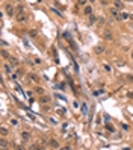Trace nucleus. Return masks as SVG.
Returning <instances> with one entry per match:
<instances>
[{"label":"nucleus","instance_id":"1","mask_svg":"<svg viewBox=\"0 0 133 150\" xmlns=\"http://www.w3.org/2000/svg\"><path fill=\"white\" fill-rule=\"evenodd\" d=\"M17 21L18 23H26L27 21V15L24 12H17Z\"/></svg>","mask_w":133,"mask_h":150},{"label":"nucleus","instance_id":"2","mask_svg":"<svg viewBox=\"0 0 133 150\" xmlns=\"http://www.w3.org/2000/svg\"><path fill=\"white\" fill-rule=\"evenodd\" d=\"M5 9H6V14H8L9 17H14V15H15V12H17L15 9H14V6H11V5H6Z\"/></svg>","mask_w":133,"mask_h":150},{"label":"nucleus","instance_id":"3","mask_svg":"<svg viewBox=\"0 0 133 150\" xmlns=\"http://www.w3.org/2000/svg\"><path fill=\"white\" fill-rule=\"evenodd\" d=\"M39 102L42 105H45V103H50V96H45V94H41V97H39Z\"/></svg>","mask_w":133,"mask_h":150},{"label":"nucleus","instance_id":"4","mask_svg":"<svg viewBox=\"0 0 133 150\" xmlns=\"http://www.w3.org/2000/svg\"><path fill=\"white\" fill-rule=\"evenodd\" d=\"M103 38H104V40H107V41H111L112 38H113V35H112V32H111V30H104Z\"/></svg>","mask_w":133,"mask_h":150},{"label":"nucleus","instance_id":"5","mask_svg":"<svg viewBox=\"0 0 133 150\" xmlns=\"http://www.w3.org/2000/svg\"><path fill=\"white\" fill-rule=\"evenodd\" d=\"M88 17H89V23L88 24H95V23L98 21V17H95L94 14H91V15H88Z\"/></svg>","mask_w":133,"mask_h":150},{"label":"nucleus","instance_id":"6","mask_svg":"<svg viewBox=\"0 0 133 150\" xmlns=\"http://www.w3.org/2000/svg\"><path fill=\"white\" fill-rule=\"evenodd\" d=\"M49 146H50L51 149H59V143L56 141V139H50V141H49Z\"/></svg>","mask_w":133,"mask_h":150},{"label":"nucleus","instance_id":"7","mask_svg":"<svg viewBox=\"0 0 133 150\" xmlns=\"http://www.w3.org/2000/svg\"><path fill=\"white\" fill-rule=\"evenodd\" d=\"M83 14H85V15H91V14H92V6H88V5H86V6L83 8Z\"/></svg>","mask_w":133,"mask_h":150},{"label":"nucleus","instance_id":"8","mask_svg":"<svg viewBox=\"0 0 133 150\" xmlns=\"http://www.w3.org/2000/svg\"><path fill=\"white\" fill-rule=\"evenodd\" d=\"M9 64H11L12 67H18L20 62H18V59H15V58H9Z\"/></svg>","mask_w":133,"mask_h":150},{"label":"nucleus","instance_id":"9","mask_svg":"<svg viewBox=\"0 0 133 150\" xmlns=\"http://www.w3.org/2000/svg\"><path fill=\"white\" fill-rule=\"evenodd\" d=\"M3 71H5V73H8V74H11V71H12V65L5 64V65H3Z\"/></svg>","mask_w":133,"mask_h":150},{"label":"nucleus","instance_id":"10","mask_svg":"<svg viewBox=\"0 0 133 150\" xmlns=\"http://www.w3.org/2000/svg\"><path fill=\"white\" fill-rule=\"evenodd\" d=\"M113 5H115V8H118V9H122V8H124V3H122L121 0H115V2H113Z\"/></svg>","mask_w":133,"mask_h":150},{"label":"nucleus","instance_id":"11","mask_svg":"<svg viewBox=\"0 0 133 150\" xmlns=\"http://www.w3.org/2000/svg\"><path fill=\"white\" fill-rule=\"evenodd\" d=\"M21 138H23V141H27V139H30V133L29 132H21Z\"/></svg>","mask_w":133,"mask_h":150},{"label":"nucleus","instance_id":"12","mask_svg":"<svg viewBox=\"0 0 133 150\" xmlns=\"http://www.w3.org/2000/svg\"><path fill=\"white\" fill-rule=\"evenodd\" d=\"M29 77H30V80H32V82H39V77H38L35 73H30Z\"/></svg>","mask_w":133,"mask_h":150},{"label":"nucleus","instance_id":"13","mask_svg":"<svg viewBox=\"0 0 133 150\" xmlns=\"http://www.w3.org/2000/svg\"><path fill=\"white\" fill-rule=\"evenodd\" d=\"M104 52V47L103 46H97L95 47V53H97V55H100V53H103Z\"/></svg>","mask_w":133,"mask_h":150},{"label":"nucleus","instance_id":"14","mask_svg":"<svg viewBox=\"0 0 133 150\" xmlns=\"http://www.w3.org/2000/svg\"><path fill=\"white\" fill-rule=\"evenodd\" d=\"M0 133H2V137H6V135H8V129L5 127V126H2V129H0Z\"/></svg>","mask_w":133,"mask_h":150},{"label":"nucleus","instance_id":"15","mask_svg":"<svg viewBox=\"0 0 133 150\" xmlns=\"http://www.w3.org/2000/svg\"><path fill=\"white\" fill-rule=\"evenodd\" d=\"M35 93H38V94H45L44 90H42L41 86H35Z\"/></svg>","mask_w":133,"mask_h":150},{"label":"nucleus","instance_id":"16","mask_svg":"<svg viewBox=\"0 0 133 150\" xmlns=\"http://www.w3.org/2000/svg\"><path fill=\"white\" fill-rule=\"evenodd\" d=\"M0 147H2V149H6V147H8L6 139H2V141H0Z\"/></svg>","mask_w":133,"mask_h":150},{"label":"nucleus","instance_id":"17","mask_svg":"<svg viewBox=\"0 0 133 150\" xmlns=\"http://www.w3.org/2000/svg\"><path fill=\"white\" fill-rule=\"evenodd\" d=\"M88 2H89V0H77V3L80 5V6H86Z\"/></svg>","mask_w":133,"mask_h":150},{"label":"nucleus","instance_id":"18","mask_svg":"<svg viewBox=\"0 0 133 150\" xmlns=\"http://www.w3.org/2000/svg\"><path fill=\"white\" fill-rule=\"evenodd\" d=\"M2 56H3V58H6V59H9V58H11V56L8 55V52H6V50H2Z\"/></svg>","mask_w":133,"mask_h":150},{"label":"nucleus","instance_id":"19","mask_svg":"<svg viewBox=\"0 0 133 150\" xmlns=\"http://www.w3.org/2000/svg\"><path fill=\"white\" fill-rule=\"evenodd\" d=\"M121 17H122V20H127V18H130V15H129L127 12H122V14H121Z\"/></svg>","mask_w":133,"mask_h":150},{"label":"nucleus","instance_id":"20","mask_svg":"<svg viewBox=\"0 0 133 150\" xmlns=\"http://www.w3.org/2000/svg\"><path fill=\"white\" fill-rule=\"evenodd\" d=\"M104 21H106V20H104L103 17H98V24H104Z\"/></svg>","mask_w":133,"mask_h":150},{"label":"nucleus","instance_id":"21","mask_svg":"<svg viewBox=\"0 0 133 150\" xmlns=\"http://www.w3.org/2000/svg\"><path fill=\"white\" fill-rule=\"evenodd\" d=\"M82 112H83V114H86V112H88V109H86V105H85V103L82 105Z\"/></svg>","mask_w":133,"mask_h":150},{"label":"nucleus","instance_id":"22","mask_svg":"<svg viewBox=\"0 0 133 150\" xmlns=\"http://www.w3.org/2000/svg\"><path fill=\"white\" fill-rule=\"evenodd\" d=\"M106 127L111 130V132H115V129H113V126H111V124H106Z\"/></svg>","mask_w":133,"mask_h":150},{"label":"nucleus","instance_id":"23","mask_svg":"<svg viewBox=\"0 0 133 150\" xmlns=\"http://www.w3.org/2000/svg\"><path fill=\"white\" fill-rule=\"evenodd\" d=\"M17 12H24V8H23V6H21V5H20V6H18V8H17Z\"/></svg>","mask_w":133,"mask_h":150},{"label":"nucleus","instance_id":"24","mask_svg":"<svg viewBox=\"0 0 133 150\" xmlns=\"http://www.w3.org/2000/svg\"><path fill=\"white\" fill-rule=\"evenodd\" d=\"M103 67H104V70H106V71H111V65H107V64H104Z\"/></svg>","mask_w":133,"mask_h":150},{"label":"nucleus","instance_id":"25","mask_svg":"<svg viewBox=\"0 0 133 150\" xmlns=\"http://www.w3.org/2000/svg\"><path fill=\"white\" fill-rule=\"evenodd\" d=\"M127 97H129V99H133V91H129V93H127Z\"/></svg>","mask_w":133,"mask_h":150},{"label":"nucleus","instance_id":"26","mask_svg":"<svg viewBox=\"0 0 133 150\" xmlns=\"http://www.w3.org/2000/svg\"><path fill=\"white\" fill-rule=\"evenodd\" d=\"M30 36L35 38V36H36V30H30Z\"/></svg>","mask_w":133,"mask_h":150},{"label":"nucleus","instance_id":"27","mask_svg":"<svg viewBox=\"0 0 133 150\" xmlns=\"http://www.w3.org/2000/svg\"><path fill=\"white\" fill-rule=\"evenodd\" d=\"M51 11H53V12H55V14H58V15H62V14H61V12H59V11H58V9H51Z\"/></svg>","mask_w":133,"mask_h":150},{"label":"nucleus","instance_id":"28","mask_svg":"<svg viewBox=\"0 0 133 150\" xmlns=\"http://www.w3.org/2000/svg\"><path fill=\"white\" fill-rule=\"evenodd\" d=\"M127 79H129V80H132V82H133V76H129V77H127Z\"/></svg>","mask_w":133,"mask_h":150},{"label":"nucleus","instance_id":"29","mask_svg":"<svg viewBox=\"0 0 133 150\" xmlns=\"http://www.w3.org/2000/svg\"><path fill=\"white\" fill-rule=\"evenodd\" d=\"M94 2H95V0H89V3H94Z\"/></svg>","mask_w":133,"mask_h":150},{"label":"nucleus","instance_id":"30","mask_svg":"<svg viewBox=\"0 0 133 150\" xmlns=\"http://www.w3.org/2000/svg\"><path fill=\"white\" fill-rule=\"evenodd\" d=\"M130 20H133V14H132V15H130Z\"/></svg>","mask_w":133,"mask_h":150},{"label":"nucleus","instance_id":"31","mask_svg":"<svg viewBox=\"0 0 133 150\" xmlns=\"http://www.w3.org/2000/svg\"><path fill=\"white\" fill-rule=\"evenodd\" d=\"M132 59H133V52H132Z\"/></svg>","mask_w":133,"mask_h":150},{"label":"nucleus","instance_id":"32","mask_svg":"<svg viewBox=\"0 0 133 150\" xmlns=\"http://www.w3.org/2000/svg\"><path fill=\"white\" fill-rule=\"evenodd\" d=\"M17 2H21V0H17Z\"/></svg>","mask_w":133,"mask_h":150},{"label":"nucleus","instance_id":"33","mask_svg":"<svg viewBox=\"0 0 133 150\" xmlns=\"http://www.w3.org/2000/svg\"><path fill=\"white\" fill-rule=\"evenodd\" d=\"M112 2H115V0H112Z\"/></svg>","mask_w":133,"mask_h":150}]
</instances>
